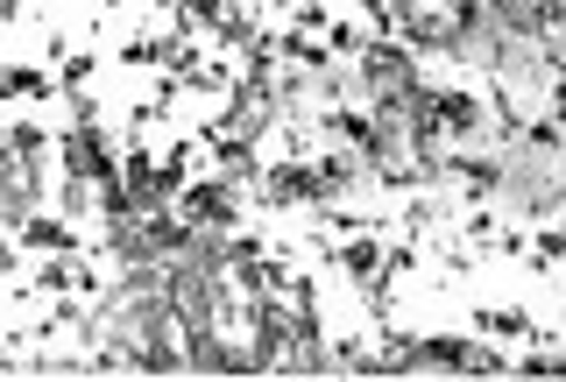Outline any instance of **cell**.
Masks as SVG:
<instances>
[{
	"label": "cell",
	"mask_w": 566,
	"mask_h": 382,
	"mask_svg": "<svg viewBox=\"0 0 566 382\" xmlns=\"http://www.w3.org/2000/svg\"><path fill=\"white\" fill-rule=\"evenodd\" d=\"M474 326H482L488 341H503V347H510V341H531V319L517 312V305H488V312L474 319Z\"/></svg>",
	"instance_id": "cell-1"
}]
</instances>
